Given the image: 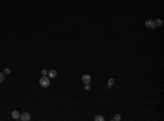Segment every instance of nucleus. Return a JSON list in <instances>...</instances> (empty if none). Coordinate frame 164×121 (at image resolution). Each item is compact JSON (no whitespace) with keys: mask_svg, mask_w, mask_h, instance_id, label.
<instances>
[{"mask_svg":"<svg viewBox=\"0 0 164 121\" xmlns=\"http://www.w3.org/2000/svg\"><path fill=\"white\" fill-rule=\"evenodd\" d=\"M11 116H12V118L14 119V120H18V119H20V112L16 111V110H13L12 112H11Z\"/></svg>","mask_w":164,"mask_h":121,"instance_id":"6","label":"nucleus"},{"mask_svg":"<svg viewBox=\"0 0 164 121\" xmlns=\"http://www.w3.org/2000/svg\"><path fill=\"white\" fill-rule=\"evenodd\" d=\"M3 73H4V75H6V74H10L11 73V70H10L9 68H4V69H3Z\"/></svg>","mask_w":164,"mask_h":121,"instance_id":"10","label":"nucleus"},{"mask_svg":"<svg viewBox=\"0 0 164 121\" xmlns=\"http://www.w3.org/2000/svg\"><path fill=\"white\" fill-rule=\"evenodd\" d=\"M114 82H115V81H114V79H109V80H108V88H110V87H112V85L114 84Z\"/></svg>","mask_w":164,"mask_h":121,"instance_id":"11","label":"nucleus"},{"mask_svg":"<svg viewBox=\"0 0 164 121\" xmlns=\"http://www.w3.org/2000/svg\"><path fill=\"white\" fill-rule=\"evenodd\" d=\"M46 74H47V71L45 70V69H43L42 70V75H46Z\"/></svg>","mask_w":164,"mask_h":121,"instance_id":"14","label":"nucleus"},{"mask_svg":"<svg viewBox=\"0 0 164 121\" xmlns=\"http://www.w3.org/2000/svg\"><path fill=\"white\" fill-rule=\"evenodd\" d=\"M94 119H95V121H104L105 120V118L102 117V116H96Z\"/></svg>","mask_w":164,"mask_h":121,"instance_id":"9","label":"nucleus"},{"mask_svg":"<svg viewBox=\"0 0 164 121\" xmlns=\"http://www.w3.org/2000/svg\"><path fill=\"white\" fill-rule=\"evenodd\" d=\"M20 119L22 121H30L31 120V115H30L28 112H23V114H21V116H20Z\"/></svg>","mask_w":164,"mask_h":121,"instance_id":"2","label":"nucleus"},{"mask_svg":"<svg viewBox=\"0 0 164 121\" xmlns=\"http://www.w3.org/2000/svg\"><path fill=\"white\" fill-rule=\"evenodd\" d=\"M39 85L42 87H44V88H47L48 86L51 85V80H49V77H46V75H43V77L39 79Z\"/></svg>","mask_w":164,"mask_h":121,"instance_id":"1","label":"nucleus"},{"mask_svg":"<svg viewBox=\"0 0 164 121\" xmlns=\"http://www.w3.org/2000/svg\"><path fill=\"white\" fill-rule=\"evenodd\" d=\"M47 74H48V77H49V79H54V77H57V71L53 69V70L48 71Z\"/></svg>","mask_w":164,"mask_h":121,"instance_id":"5","label":"nucleus"},{"mask_svg":"<svg viewBox=\"0 0 164 121\" xmlns=\"http://www.w3.org/2000/svg\"><path fill=\"white\" fill-rule=\"evenodd\" d=\"M154 24H155V26H162V24H163V21H162V20H160V19H156L154 21Z\"/></svg>","mask_w":164,"mask_h":121,"instance_id":"7","label":"nucleus"},{"mask_svg":"<svg viewBox=\"0 0 164 121\" xmlns=\"http://www.w3.org/2000/svg\"><path fill=\"white\" fill-rule=\"evenodd\" d=\"M148 29H155L156 26H155V24H154V21H152V20H148V21H145V24H144Z\"/></svg>","mask_w":164,"mask_h":121,"instance_id":"3","label":"nucleus"},{"mask_svg":"<svg viewBox=\"0 0 164 121\" xmlns=\"http://www.w3.org/2000/svg\"><path fill=\"white\" fill-rule=\"evenodd\" d=\"M90 88H91L90 84H85V86H84V89H85V91H90Z\"/></svg>","mask_w":164,"mask_h":121,"instance_id":"13","label":"nucleus"},{"mask_svg":"<svg viewBox=\"0 0 164 121\" xmlns=\"http://www.w3.org/2000/svg\"><path fill=\"white\" fill-rule=\"evenodd\" d=\"M4 81V73H0V83H2Z\"/></svg>","mask_w":164,"mask_h":121,"instance_id":"12","label":"nucleus"},{"mask_svg":"<svg viewBox=\"0 0 164 121\" xmlns=\"http://www.w3.org/2000/svg\"><path fill=\"white\" fill-rule=\"evenodd\" d=\"M120 119H121V118H120V115H119V114H116V115L114 116V118L112 119V120H114V121H119Z\"/></svg>","mask_w":164,"mask_h":121,"instance_id":"8","label":"nucleus"},{"mask_svg":"<svg viewBox=\"0 0 164 121\" xmlns=\"http://www.w3.org/2000/svg\"><path fill=\"white\" fill-rule=\"evenodd\" d=\"M91 77L89 75V74H84V75H82V82L84 83V84H90L91 82Z\"/></svg>","mask_w":164,"mask_h":121,"instance_id":"4","label":"nucleus"}]
</instances>
